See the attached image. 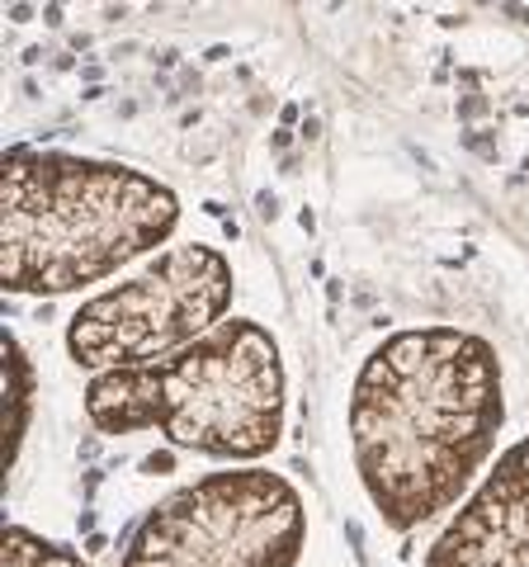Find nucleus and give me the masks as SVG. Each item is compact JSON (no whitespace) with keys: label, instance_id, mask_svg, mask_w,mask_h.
<instances>
[{"label":"nucleus","instance_id":"1","mask_svg":"<svg viewBox=\"0 0 529 567\" xmlns=\"http://www.w3.org/2000/svg\"><path fill=\"white\" fill-rule=\"evenodd\" d=\"M506 421L501 360L458 327L393 331L350 393V450L369 502L397 535L468 492Z\"/></svg>","mask_w":529,"mask_h":567},{"label":"nucleus","instance_id":"2","mask_svg":"<svg viewBox=\"0 0 529 567\" xmlns=\"http://www.w3.org/2000/svg\"><path fill=\"white\" fill-rule=\"evenodd\" d=\"M180 227V199L147 171L10 147L0 171V284L62 298L152 256Z\"/></svg>","mask_w":529,"mask_h":567},{"label":"nucleus","instance_id":"3","mask_svg":"<svg viewBox=\"0 0 529 567\" xmlns=\"http://www.w3.org/2000/svg\"><path fill=\"white\" fill-rule=\"evenodd\" d=\"M284 360L260 322L227 317L185 350L85 383V416L100 435L156 431L175 450L256 464L284 435Z\"/></svg>","mask_w":529,"mask_h":567},{"label":"nucleus","instance_id":"4","mask_svg":"<svg viewBox=\"0 0 529 567\" xmlns=\"http://www.w3.org/2000/svg\"><path fill=\"white\" fill-rule=\"evenodd\" d=\"M308 511L270 468H227L170 492L133 529L118 567H298Z\"/></svg>","mask_w":529,"mask_h":567},{"label":"nucleus","instance_id":"5","mask_svg":"<svg viewBox=\"0 0 529 567\" xmlns=\"http://www.w3.org/2000/svg\"><path fill=\"white\" fill-rule=\"evenodd\" d=\"M237 275L214 246H170L137 279H123L72 312L66 350L81 369H133L185 350L227 322Z\"/></svg>","mask_w":529,"mask_h":567},{"label":"nucleus","instance_id":"6","mask_svg":"<svg viewBox=\"0 0 529 567\" xmlns=\"http://www.w3.org/2000/svg\"><path fill=\"white\" fill-rule=\"evenodd\" d=\"M426 567H529V435L458 506L431 544Z\"/></svg>","mask_w":529,"mask_h":567},{"label":"nucleus","instance_id":"7","mask_svg":"<svg viewBox=\"0 0 529 567\" xmlns=\"http://www.w3.org/2000/svg\"><path fill=\"white\" fill-rule=\"evenodd\" d=\"M29 421H33V364L24 346L6 331L0 336V473H10L14 458H20Z\"/></svg>","mask_w":529,"mask_h":567},{"label":"nucleus","instance_id":"8","mask_svg":"<svg viewBox=\"0 0 529 567\" xmlns=\"http://www.w3.org/2000/svg\"><path fill=\"white\" fill-rule=\"evenodd\" d=\"M0 567H91V563L76 548H62L24 525H10L6 539H0Z\"/></svg>","mask_w":529,"mask_h":567}]
</instances>
